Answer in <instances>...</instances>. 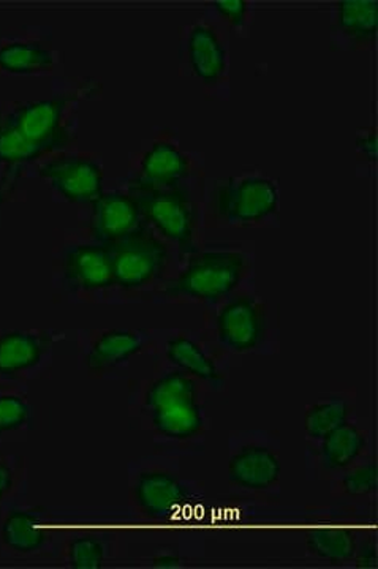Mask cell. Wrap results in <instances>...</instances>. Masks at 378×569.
<instances>
[{
	"label": "cell",
	"instance_id": "6da1fadb",
	"mask_svg": "<svg viewBox=\"0 0 378 569\" xmlns=\"http://www.w3.org/2000/svg\"><path fill=\"white\" fill-rule=\"evenodd\" d=\"M129 194L137 201L145 222L152 223L182 250L192 249L195 209L187 190L181 186H156L140 176L130 183Z\"/></svg>",
	"mask_w": 378,
	"mask_h": 569
},
{
	"label": "cell",
	"instance_id": "7a4b0ae2",
	"mask_svg": "<svg viewBox=\"0 0 378 569\" xmlns=\"http://www.w3.org/2000/svg\"><path fill=\"white\" fill-rule=\"evenodd\" d=\"M246 274L245 254L238 252H201L190 257L185 271L167 293L186 296L197 301H219L233 293Z\"/></svg>",
	"mask_w": 378,
	"mask_h": 569
},
{
	"label": "cell",
	"instance_id": "3957f363",
	"mask_svg": "<svg viewBox=\"0 0 378 569\" xmlns=\"http://www.w3.org/2000/svg\"><path fill=\"white\" fill-rule=\"evenodd\" d=\"M110 246L115 282L123 290H135L162 276L168 264L167 246L160 239L140 230Z\"/></svg>",
	"mask_w": 378,
	"mask_h": 569
},
{
	"label": "cell",
	"instance_id": "277c9868",
	"mask_svg": "<svg viewBox=\"0 0 378 569\" xmlns=\"http://www.w3.org/2000/svg\"><path fill=\"white\" fill-rule=\"evenodd\" d=\"M279 192L271 179H231L217 193V211L230 223H257L276 212Z\"/></svg>",
	"mask_w": 378,
	"mask_h": 569
},
{
	"label": "cell",
	"instance_id": "5b68a950",
	"mask_svg": "<svg viewBox=\"0 0 378 569\" xmlns=\"http://www.w3.org/2000/svg\"><path fill=\"white\" fill-rule=\"evenodd\" d=\"M40 176L72 203L92 204L103 193V170L91 157H56L41 167Z\"/></svg>",
	"mask_w": 378,
	"mask_h": 569
},
{
	"label": "cell",
	"instance_id": "8992f818",
	"mask_svg": "<svg viewBox=\"0 0 378 569\" xmlns=\"http://www.w3.org/2000/svg\"><path fill=\"white\" fill-rule=\"evenodd\" d=\"M70 97H56L20 104L7 116L18 132L32 144L40 146L44 151L66 148L70 141L69 130L63 129L62 116Z\"/></svg>",
	"mask_w": 378,
	"mask_h": 569
},
{
	"label": "cell",
	"instance_id": "52a82bcc",
	"mask_svg": "<svg viewBox=\"0 0 378 569\" xmlns=\"http://www.w3.org/2000/svg\"><path fill=\"white\" fill-rule=\"evenodd\" d=\"M265 329L263 307L250 296L231 299L217 317L220 343L236 353H246L260 346Z\"/></svg>",
	"mask_w": 378,
	"mask_h": 569
},
{
	"label": "cell",
	"instance_id": "ba28073f",
	"mask_svg": "<svg viewBox=\"0 0 378 569\" xmlns=\"http://www.w3.org/2000/svg\"><path fill=\"white\" fill-rule=\"evenodd\" d=\"M91 228L100 244H113L146 227L140 208L130 194L110 192L93 201Z\"/></svg>",
	"mask_w": 378,
	"mask_h": 569
},
{
	"label": "cell",
	"instance_id": "9c48e42d",
	"mask_svg": "<svg viewBox=\"0 0 378 569\" xmlns=\"http://www.w3.org/2000/svg\"><path fill=\"white\" fill-rule=\"evenodd\" d=\"M63 276L74 290H105L116 284L113 258L108 244H81L67 250Z\"/></svg>",
	"mask_w": 378,
	"mask_h": 569
},
{
	"label": "cell",
	"instance_id": "30bf717a",
	"mask_svg": "<svg viewBox=\"0 0 378 569\" xmlns=\"http://www.w3.org/2000/svg\"><path fill=\"white\" fill-rule=\"evenodd\" d=\"M149 410L152 411V425L157 432L171 440H189L203 429V411L198 406L197 395L168 397Z\"/></svg>",
	"mask_w": 378,
	"mask_h": 569
},
{
	"label": "cell",
	"instance_id": "8fae6325",
	"mask_svg": "<svg viewBox=\"0 0 378 569\" xmlns=\"http://www.w3.org/2000/svg\"><path fill=\"white\" fill-rule=\"evenodd\" d=\"M135 500L149 518L165 519L186 505L189 493L185 486L165 471H148L138 478Z\"/></svg>",
	"mask_w": 378,
	"mask_h": 569
},
{
	"label": "cell",
	"instance_id": "7c38bea8",
	"mask_svg": "<svg viewBox=\"0 0 378 569\" xmlns=\"http://www.w3.org/2000/svg\"><path fill=\"white\" fill-rule=\"evenodd\" d=\"M282 473L280 460L269 448L249 445L239 449L228 466V478L242 489L266 490L277 485Z\"/></svg>",
	"mask_w": 378,
	"mask_h": 569
},
{
	"label": "cell",
	"instance_id": "4fadbf2b",
	"mask_svg": "<svg viewBox=\"0 0 378 569\" xmlns=\"http://www.w3.org/2000/svg\"><path fill=\"white\" fill-rule=\"evenodd\" d=\"M50 337L39 332L10 331L0 336V376L14 377L40 365Z\"/></svg>",
	"mask_w": 378,
	"mask_h": 569
},
{
	"label": "cell",
	"instance_id": "5bb4252c",
	"mask_svg": "<svg viewBox=\"0 0 378 569\" xmlns=\"http://www.w3.org/2000/svg\"><path fill=\"white\" fill-rule=\"evenodd\" d=\"M190 66L206 84H216L227 70V51L208 26H195L189 36Z\"/></svg>",
	"mask_w": 378,
	"mask_h": 569
},
{
	"label": "cell",
	"instance_id": "9a60e30c",
	"mask_svg": "<svg viewBox=\"0 0 378 569\" xmlns=\"http://www.w3.org/2000/svg\"><path fill=\"white\" fill-rule=\"evenodd\" d=\"M141 178L160 187H178L189 174V159L168 141H157L141 162Z\"/></svg>",
	"mask_w": 378,
	"mask_h": 569
},
{
	"label": "cell",
	"instance_id": "2e32d148",
	"mask_svg": "<svg viewBox=\"0 0 378 569\" xmlns=\"http://www.w3.org/2000/svg\"><path fill=\"white\" fill-rule=\"evenodd\" d=\"M141 348H143V337L138 332L126 331V329L103 332L93 343L91 353L88 355L89 369L100 372V370L122 365L140 353Z\"/></svg>",
	"mask_w": 378,
	"mask_h": 569
},
{
	"label": "cell",
	"instance_id": "e0dca14e",
	"mask_svg": "<svg viewBox=\"0 0 378 569\" xmlns=\"http://www.w3.org/2000/svg\"><path fill=\"white\" fill-rule=\"evenodd\" d=\"M167 356L182 373H187L189 377L200 378L215 387H220L223 383L222 373L217 369L212 359L189 337L178 336L171 339L167 346Z\"/></svg>",
	"mask_w": 378,
	"mask_h": 569
},
{
	"label": "cell",
	"instance_id": "ac0fdd59",
	"mask_svg": "<svg viewBox=\"0 0 378 569\" xmlns=\"http://www.w3.org/2000/svg\"><path fill=\"white\" fill-rule=\"evenodd\" d=\"M48 535L39 515L32 511H11L2 526V541L18 553H33L43 548Z\"/></svg>",
	"mask_w": 378,
	"mask_h": 569
},
{
	"label": "cell",
	"instance_id": "d6986e66",
	"mask_svg": "<svg viewBox=\"0 0 378 569\" xmlns=\"http://www.w3.org/2000/svg\"><path fill=\"white\" fill-rule=\"evenodd\" d=\"M339 28L355 43L369 44L378 31L377 0H340Z\"/></svg>",
	"mask_w": 378,
	"mask_h": 569
},
{
	"label": "cell",
	"instance_id": "ffe728a7",
	"mask_svg": "<svg viewBox=\"0 0 378 569\" xmlns=\"http://www.w3.org/2000/svg\"><path fill=\"white\" fill-rule=\"evenodd\" d=\"M52 63H54V56L40 43L17 41L0 48V70L6 73H41L50 70Z\"/></svg>",
	"mask_w": 378,
	"mask_h": 569
},
{
	"label": "cell",
	"instance_id": "44dd1931",
	"mask_svg": "<svg viewBox=\"0 0 378 569\" xmlns=\"http://www.w3.org/2000/svg\"><path fill=\"white\" fill-rule=\"evenodd\" d=\"M321 445V456L329 468L340 470L351 466L366 449V437L357 426H340L335 432L325 437Z\"/></svg>",
	"mask_w": 378,
	"mask_h": 569
},
{
	"label": "cell",
	"instance_id": "7402d4cb",
	"mask_svg": "<svg viewBox=\"0 0 378 569\" xmlns=\"http://www.w3.org/2000/svg\"><path fill=\"white\" fill-rule=\"evenodd\" d=\"M307 548L318 559L339 565L354 559L357 553V541H355L354 535L346 529L325 527V529H317L310 535L307 539Z\"/></svg>",
	"mask_w": 378,
	"mask_h": 569
},
{
	"label": "cell",
	"instance_id": "603a6c76",
	"mask_svg": "<svg viewBox=\"0 0 378 569\" xmlns=\"http://www.w3.org/2000/svg\"><path fill=\"white\" fill-rule=\"evenodd\" d=\"M350 408L344 400H325L314 403L306 413V433L312 440H324L340 426L348 422Z\"/></svg>",
	"mask_w": 378,
	"mask_h": 569
},
{
	"label": "cell",
	"instance_id": "cb8c5ba5",
	"mask_svg": "<svg viewBox=\"0 0 378 569\" xmlns=\"http://www.w3.org/2000/svg\"><path fill=\"white\" fill-rule=\"evenodd\" d=\"M48 153L40 146L26 140L17 127L3 119L0 122V163H26Z\"/></svg>",
	"mask_w": 378,
	"mask_h": 569
},
{
	"label": "cell",
	"instance_id": "d4e9b609",
	"mask_svg": "<svg viewBox=\"0 0 378 569\" xmlns=\"http://www.w3.org/2000/svg\"><path fill=\"white\" fill-rule=\"evenodd\" d=\"M178 395H197V387H195L192 378L182 372L167 373L149 388L148 395H146V406L151 408L160 400Z\"/></svg>",
	"mask_w": 378,
	"mask_h": 569
},
{
	"label": "cell",
	"instance_id": "484cf974",
	"mask_svg": "<svg viewBox=\"0 0 378 569\" xmlns=\"http://www.w3.org/2000/svg\"><path fill=\"white\" fill-rule=\"evenodd\" d=\"M32 408L20 396H0V436L14 432L29 425Z\"/></svg>",
	"mask_w": 378,
	"mask_h": 569
},
{
	"label": "cell",
	"instance_id": "4316f807",
	"mask_svg": "<svg viewBox=\"0 0 378 569\" xmlns=\"http://www.w3.org/2000/svg\"><path fill=\"white\" fill-rule=\"evenodd\" d=\"M70 567L73 569H100L103 567L105 548L96 538L73 539L69 548Z\"/></svg>",
	"mask_w": 378,
	"mask_h": 569
},
{
	"label": "cell",
	"instance_id": "83f0119b",
	"mask_svg": "<svg viewBox=\"0 0 378 569\" xmlns=\"http://www.w3.org/2000/svg\"><path fill=\"white\" fill-rule=\"evenodd\" d=\"M342 489L350 497H366L377 490V463L355 468L342 479Z\"/></svg>",
	"mask_w": 378,
	"mask_h": 569
},
{
	"label": "cell",
	"instance_id": "f1b7e54d",
	"mask_svg": "<svg viewBox=\"0 0 378 569\" xmlns=\"http://www.w3.org/2000/svg\"><path fill=\"white\" fill-rule=\"evenodd\" d=\"M215 7L233 26H241L246 20L247 3L245 0H217Z\"/></svg>",
	"mask_w": 378,
	"mask_h": 569
},
{
	"label": "cell",
	"instance_id": "f546056e",
	"mask_svg": "<svg viewBox=\"0 0 378 569\" xmlns=\"http://www.w3.org/2000/svg\"><path fill=\"white\" fill-rule=\"evenodd\" d=\"M14 475L13 470L6 462L0 460V500L6 498L7 493L13 488Z\"/></svg>",
	"mask_w": 378,
	"mask_h": 569
},
{
	"label": "cell",
	"instance_id": "4dcf8cb0",
	"mask_svg": "<svg viewBox=\"0 0 378 569\" xmlns=\"http://www.w3.org/2000/svg\"><path fill=\"white\" fill-rule=\"evenodd\" d=\"M359 151L365 153L366 157H368L369 160H376L377 159V140L376 134L370 133L366 134V137H359L357 141Z\"/></svg>",
	"mask_w": 378,
	"mask_h": 569
},
{
	"label": "cell",
	"instance_id": "1f68e13d",
	"mask_svg": "<svg viewBox=\"0 0 378 569\" xmlns=\"http://www.w3.org/2000/svg\"><path fill=\"white\" fill-rule=\"evenodd\" d=\"M358 568H377V550L376 546H370V548H366L359 553L358 557Z\"/></svg>",
	"mask_w": 378,
	"mask_h": 569
},
{
	"label": "cell",
	"instance_id": "d6a6232c",
	"mask_svg": "<svg viewBox=\"0 0 378 569\" xmlns=\"http://www.w3.org/2000/svg\"><path fill=\"white\" fill-rule=\"evenodd\" d=\"M179 559L176 556H163V557H157L156 560H153V567L157 568H175L178 567Z\"/></svg>",
	"mask_w": 378,
	"mask_h": 569
}]
</instances>
